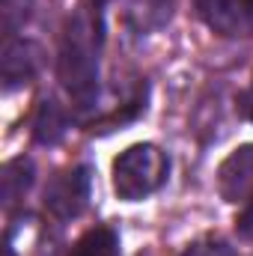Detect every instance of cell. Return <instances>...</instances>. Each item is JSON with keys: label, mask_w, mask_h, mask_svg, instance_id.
Wrapping results in <instances>:
<instances>
[{"label": "cell", "mask_w": 253, "mask_h": 256, "mask_svg": "<svg viewBox=\"0 0 253 256\" xmlns=\"http://www.w3.org/2000/svg\"><path fill=\"white\" fill-rule=\"evenodd\" d=\"M66 131H68L66 110L54 98H42L39 102V110H36V120H33V137H36V143L57 146L66 137Z\"/></svg>", "instance_id": "cell-8"}, {"label": "cell", "mask_w": 253, "mask_h": 256, "mask_svg": "<svg viewBox=\"0 0 253 256\" xmlns=\"http://www.w3.org/2000/svg\"><path fill=\"white\" fill-rule=\"evenodd\" d=\"M3 84L6 90H15V86H24L36 78L39 66H42V51L36 42H27V39H12L6 42L3 48Z\"/></svg>", "instance_id": "cell-6"}, {"label": "cell", "mask_w": 253, "mask_h": 256, "mask_svg": "<svg viewBox=\"0 0 253 256\" xmlns=\"http://www.w3.org/2000/svg\"><path fill=\"white\" fill-rule=\"evenodd\" d=\"M236 230L242 238H253V202H248V208L242 212V218L236 220Z\"/></svg>", "instance_id": "cell-14"}, {"label": "cell", "mask_w": 253, "mask_h": 256, "mask_svg": "<svg viewBox=\"0 0 253 256\" xmlns=\"http://www.w3.org/2000/svg\"><path fill=\"white\" fill-rule=\"evenodd\" d=\"M238 110H242V114L253 122V86H250V90H244V92L238 96Z\"/></svg>", "instance_id": "cell-15"}, {"label": "cell", "mask_w": 253, "mask_h": 256, "mask_svg": "<svg viewBox=\"0 0 253 256\" xmlns=\"http://www.w3.org/2000/svg\"><path fill=\"white\" fill-rule=\"evenodd\" d=\"M90 194H92V170L90 167H74L60 173L48 191H45V206L54 218L72 220L78 218L86 206H90Z\"/></svg>", "instance_id": "cell-3"}, {"label": "cell", "mask_w": 253, "mask_h": 256, "mask_svg": "<svg viewBox=\"0 0 253 256\" xmlns=\"http://www.w3.org/2000/svg\"><path fill=\"white\" fill-rule=\"evenodd\" d=\"M33 185V161L30 158H12L6 167H3V176H0V196H3V206L12 208L24 194L30 191Z\"/></svg>", "instance_id": "cell-9"}, {"label": "cell", "mask_w": 253, "mask_h": 256, "mask_svg": "<svg viewBox=\"0 0 253 256\" xmlns=\"http://www.w3.org/2000/svg\"><path fill=\"white\" fill-rule=\"evenodd\" d=\"M48 254H51V232L36 214H24L6 230L3 256H48Z\"/></svg>", "instance_id": "cell-5"}, {"label": "cell", "mask_w": 253, "mask_h": 256, "mask_svg": "<svg viewBox=\"0 0 253 256\" xmlns=\"http://www.w3.org/2000/svg\"><path fill=\"white\" fill-rule=\"evenodd\" d=\"M146 96H149V90H146V84H140L137 90H134V96L128 98L126 104H120L114 114H108V116H102V120H96L90 131H102V134H108V131H116V128L128 126V122H134L143 110H146Z\"/></svg>", "instance_id": "cell-11"}, {"label": "cell", "mask_w": 253, "mask_h": 256, "mask_svg": "<svg viewBox=\"0 0 253 256\" xmlns=\"http://www.w3.org/2000/svg\"><path fill=\"white\" fill-rule=\"evenodd\" d=\"M218 191L226 202H253V143L238 146L218 167Z\"/></svg>", "instance_id": "cell-4"}, {"label": "cell", "mask_w": 253, "mask_h": 256, "mask_svg": "<svg viewBox=\"0 0 253 256\" xmlns=\"http://www.w3.org/2000/svg\"><path fill=\"white\" fill-rule=\"evenodd\" d=\"M68 256H120V232L114 226H92L72 244Z\"/></svg>", "instance_id": "cell-10"}, {"label": "cell", "mask_w": 253, "mask_h": 256, "mask_svg": "<svg viewBox=\"0 0 253 256\" xmlns=\"http://www.w3.org/2000/svg\"><path fill=\"white\" fill-rule=\"evenodd\" d=\"M194 3H196L200 18L224 36H236L244 27L248 15H244L242 0H194Z\"/></svg>", "instance_id": "cell-7"}, {"label": "cell", "mask_w": 253, "mask_h": 256, "mask_svg": "<svg viewBox=\"0 0 253 256\" xmlns=\"http://www.w3.org/2000/svg\"><path fill=\"white\" fill-rule=\"evenodd\" d=\"M242 6H244V15L253 18V0H242Z\"/></svg>", "instance_id": "cell-16"}, {"label": "cell", "mask_w": 253, "mask_h": 256, "mask_svg": "<svg viewBox=\"0 0 253 256\" xmlns=\"http://www.w3.org/2000/svg\"><path fill=\"white\" fill-rule=\"evenodd\" d=\"M182 256H236L232 254V248L224 242V238H200V242H194L188 244V250Z\"/></svg>", "instance_id": "cell-13"}, {"label": "cell", "mask_w": 253, "mask_h": 256, "mask_svg": "<svg viewBox=\"0 0 253 256\" xmlns=\"http://www.w3.org/2000/svg\"><path fill=\"white\" fill-rule=\"evenodd\" d=\"M98 48H102V18L96 9H78L66 24L60 42V80L66 92L80 104H92L98 92Z\"/></svg>", "instance_id": "cell-1"}, {"label": "cell", "mask_w": 253, "mask_h": 256, "mask_svg": "<svg viewBox=\"0 0 253 256\" xmlns=\"http://www.w3.org/2000/svg\"><path fill=\"white\" fill-rule=\"evenodd\" d=\"M33 0H0V18H3V33L15 36L18 27H24V21L30 18Z\"/></svg>", "instance_id": "cell-12"}, {"label": "cell", "mask_w": 253, "mask_h": 256, "mask_svg": "<svg viewBox=\"0 0 253 256\" xmlns=\"http://www.w3.org/2000/svg\"><path fill=\"white\" fill-rule=\"evenodd\" d=\"M170 173V158L152 143H134L114 161V191L122 200H143L155 194Z\"/></svg>", "instance_id": "cell-2"}]
</instances>
